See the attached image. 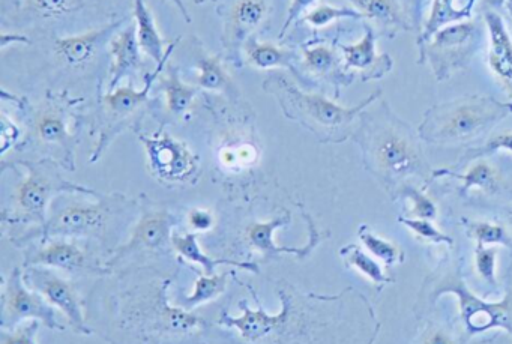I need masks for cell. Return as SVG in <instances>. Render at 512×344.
<instances>
[{
    "label": "cell",
    "mask_w": 512,
    "mask_h": 344,
    "mask_svg": "<svg viewBox=\"0 0 512 344\" xmlns=\"http://www.w3.org/2000/svg\"><path fill=\"white\" fill-rule=\"evenodd\" d=\"M2 301V329L16 328L26 319L40 320L53 331L65 329L59 322L53 305L41 293L28 289L19 268L14 269L8 281H5Z\"/></svg>",
    "instance_id": "obj_9"
},
{
    "label": "cell",
    "mask_w": 512,
    "mask_h": 344,
    "mask_svg": "<svg viewBox=\"0 0 512 344\" xmlns=\"http://www.w3.org/2000/svg\"><path fill=\"white\" fill-rule=\"evenodd\" d=\"M488 35V67L512 98V38L499 14H485Z\"/></svg>",
    "instance_id": "obj_17"
},
{
    "label": "cell",
    "mask_w": 512,
    "mask_h": 344,
    "mask_svg": "<svg viewBox=\"0 0 512 344\" xmlns=\"http://www.w3.org/2000/svg\"><path fill=\"white\" fill-rule=\"evenodd\" d=\"M0 40H2V49H7V47L10 46V43H16V41L25 44L29 43L28 38L20 37V35H13V38H10V35L2 34Z\"/></svg>",
    "instance_id": "obj_46"
},
{
    "label": "cell",
    "mask_w": 512,
    "mask_h": 344,
    "mask_svg": "<svg viewBox=\"0 0 512 344\" xmlns=\"http://www.w3.org/2000/svg\"><path fill=\"white\" fill-rule=\"evenodd\" d=\"M170 2H172V4L178 8L179 13H181V16L184 17L185 22L190 23L191 16L190 13H188L187 7H185L184 0H170Z\"/></svg>",
    "instance_id": "obj_47"
},
{
    "label": "cell",
    "mask_w": 512,
    "mask_h": 344,
    "mask_svg": "<svg viewBox=\"0 0 512 344\" xmlns=\"http://www.w3.org/2000/svg\"><path fill=\"white\" fill-rule=\"evenodd\" d=\"M227 277L226 275H202L197 280L196 289L190 296L185 298V304L199 305L209 299L215 298L217 295L226 290Z\"/></svg>",
    "instance_id": "obj_35"
},
{
    "label": "cell",
    "mask_w": 512,
    "mask_h": 344,
    "mask_svg": "<svg viewBox=\"0 0 512 344\" xmlns=\"http://www.w3.org/2000/svg\"><path fill=\"white\" fill-rule=\"evenodd\" d=\"M484 40V29L476 22H460L434 32L427 41L418 44L421 59H427L439 82L464 70Z\"/></svg>",
    "instance_id": "obj_5"
},
{
    "label": "cell",
    "mask_w": 512,
    "mask_h": 344,
    "mask_svg": "<svg viewBox=\"0 0 512 344\" xmlns=\"http://www.w3.org/2000/svg\"><path fill=\"white\" fill-rule=\"evenodd\" d=\"M133 17L143 55L151 58L155 64H160L167 55L166 41L161 37L154 14L145 0H134Z\"/></svg>",
    "instance_id": "obj_21"
},
{
    "label": "cell",
    "mask_w": 512,
    "mask_h": 344,
    "mask_svg": "<svg viewBox=\"0 0 512 344\" xmlns=\"http://www.w3.org/2000/svg\"><path fill=\"white\" fill-rule=\"evenodd\" d=\"M430 2H433V0H407V14L418 23L422 19V14H424L425 5L430 4Z\"/></svg>",
    "instance_id": "obj_44"
},
{
    "label": "cell",
    "mask_w": 512,
    "mask_h": 344,
    "mask_svg": "<svg viewBox=\"0 0 512 344\" xmlns=\"http://www.w3.org/2000/svg\"><path fill=\"white\" fill-rule=\"evenodd\" d=\"M467 235L475 239L476 247H487V245L511 247V239L506 235L505 229L497 224L472 221L467 224Z\"/></svg>",
    "instance_id": "obj_33"
},
{
    "label": "cell",
    "mask_w": 512,
    "mask_h": 344,
    "mask_svg": "<svg viewBox=\"0 0 512 344\" xmlns=\"http://www.w3.org/2000/svg\"><path fill=\"white\" fill-rule=\"evenodd\" d=\"M508 2L509 11L512 13V0H506Z\"/></svg>",
    "instance_id": "obj_49"
},
{
    "label": "cell",
    "mask_w": 512,
    "mask_h": 344,
    "mask_svg": "<svg viewBox=\"0 0 512 344\" xmlns=\"http://www.w3.org/2000/svg\"><path fill=\"white\" fill-rule=\"evenodd\" d=\"M190 224L194 229L208 230L214 224V217H212L211 212L203 211V209H194V211L190 212Z\"/></svg>",
    "instance_id": "obj_43"
},
{
    "label": "cell",
    "mask_w": 512,
    "mask_h": 344,
    "mask_svg": "<svg viewBox=\"0 0 512 344\" xmlns=\"http://www.w3.org/2000/svg\"><path fill=\"white\" fill-rule=\"evenodd\" d=\"M122 23H124V20L110 23V25L103 26V28L91 29V31L82 32V34L56 38V55L70 67H85L95 58L103 44L113 38L115 32L121 28Z\"/></svg>",
    "instance_id": "obj_16"
},
{
    "label": "cell",
    "mask_w": 512,
    "mask_h": 344,
    "mask_svg": "<svg viewBox=\"0 0 512 344\" xmlns=\"http://www.w3.org/2000/svg\"><path fill=\"white\" fill-rule=\"evenodd\" d=\"M139 40H137L136 23L128 25L124 31L110 40L112 65L109 68V91L118 88L124 79H133L145 70Z\"/></svg>",
    "instance_id": "obj_15"
},
{
    "label": "cell",
    "mask_w": 512,
    "mask_h": 344,
    "mask_svg": "<svg viewBox=\"0 0 512 344\" xmlns=\"http://www.w3.org/2000/svg\"><path fill=\"white\" fill-rule=\"evenodd\" d=\"M206 2H211V0H196V4H206Z\"/></svg>",
    "instance_id": "obj_48"
},
{
    "label": "cell",
    "mask_w": 512,
    "mask_h": 344,
    "mask_svg": "<svg viewBox=\"0 0 512 344\" xmlns=\"http://www.w3.org/2000/svg\"><path fill=\"white\" fill-rule=\"evenodd\" d=\"M317 0H290L289 10H287V17L284 20L283 28H281L278 40H284L290 26L298 22L299 19L305 16L310 11L313 5H316Z\"/></svg>",
    "instance_id": "obj_40"
},
{
    "label": "cell",
    "mask_w": 512,
    "mask_h": 344,
    "mask_svg": "<svg viewBox=\"0 0 512 344\" xmlns=\"http://www.w3.org/2000/svg\"><path fill=\"white\" fill-rule=\"evenodd\" d=\"M403 196L406 197L407 202L412 206V214L416 218H421V220H433V218H436V205L424 193L416 190V188L404 187Z\"/></svg>",
    "instance_id": "obj_38"
},
{
    "label": "cell",
    "mask_w": 512,
    "mask_h": 344,
    "mask_svg": "<svg viewBox=\"0 0 512 344\" xmlns=\"http://www.w3.org/2000/svg\"><path fill=\"white\" fill-rule=\"evenodd\" d=\"M245 61L256 70L271 71L277 68L295 70L293 62L298 59L293 50L272 43H262L251 37L244 46Z\"/></svg>",
    "instance_id": "obj_22"
},
{
    "label": "cell",
    "mask_w": 512,
    "mask_h": 344,
    "mask_svg": "<svg viewBox=\"0 0 512 344\" xmlns=\"http://www.w3.org/2000/svg\"><path fill=\"white\" fill-rule=\"evenodd\" d=\"M0 119H2V154L5 155L8 149L13 148L14 143L19 140L20 130L5 113H2Z\"/></svg>",
    "instance_id": "obj_42"
},
{
    "label": "cell",
    "mask_w": 512,
    "mask_h": 344,
    "mask_svg": "<svg viewBox=\"0 0 512 344\" xmlns=\"http://www.w3.org/2000/svg\"><path fill=\"white\" fill-rule=\"evenodd\" d=\"M79 103L77 100L55 95L47 97L46 103L37 110L34 118V136L40 145L55 146L61 151L62 166L68 170L76 169V137L71 130V119L74 118L71 107Z\"/></svg>",
    "instance_id": "obj_8"
},
{
    "label": "cell",
    "mask_w": 512,
    "mask_h": 344,
    "mask_svg": "<svg viewBox=\"0 0 512 344\" xmlns=\"http://www.w3.org/2000/svg\"><path fill=\"white\" fill-rule=\"evenodd\" d=\"M176 226V218L164 209H148L143 212L139 223L134 227L130 241L121 247L118 256H127L131 253H161L166 250L169 244L172 245V230Z\"/></svg>",
    "instance_id": "obj_14"
},
{
    "label": "cell",
    "mask_w": 512,
    "mask_h": 344,
    "mask_svg": "<svg viewBox=\"0 0 512 344\" xmlns=\"http://www.w3.org/2000/svg\"><path fill=\"white\" fill-rule=\"evenodd\" d=\"M509 220H511V223H512V211H511V214H509Z\"/></svg>",
    "instance_id": "obj_50"
},
{
    "label": "cell",
    "mask_w": 512,
    "mask_h": 344,
    "mask_svg": "<svg viewBox=\"0 0 512 344\" xmlns=\"http://www.w3.org/2000/svg\"><path fill=\"white\" fill-rule=\"evenodd\" d=\"M179 40L181 38H176L169 44L166 58L157 65V70L146 74L145 86L142 89L134 88L133 85L118 86L103 95L100 113H98V143L95 146L94 154H92V163L100 160L101 155L107 151L119 134L124 133L127 128L133 127L134 122L142 118L143 112L149 104V94L154 88V83L157 82L158 77L166 68L167 62L172 58Z\"/></svg>",
    "instance_id": "obj_4"
},
{
    "label": "cell",
    "mask_w": 512,
    "mask_h": 344,
    "mask_svg": "<svg viewBox=\"0 0 512 344\" xmlns=\"http://www.w3.org/2000/svg\"><path fill=\"white\" fill-rule=\"evenodd\" d=\"M263 91L280 104L281 112L290 121L310 130L320 142H341L346 139L353 121L362 110L377 100L371 94L355 107H344L319 94H308L290 82L283 74H269Z\"/></svg>",
    "instance_id": "obj_1"
},
{
    "label": "cell",
    "mask_w": 512,
    "mask_h": 344,
    "mask_svg": "<svg viewBox=\"0 0 512 344\" xmlns=\"http://www.w3.org/2000/svg\"><path fill=\"white\" fill-rule=\"evenodd\" d=\"M290 223V215L286 214L283 217L274 218L271 221H265V223H254L248 227L247 238L250 241L251 247L256 248L257 251L263 254L265 259H275L278 257V254H296L298 257H305L311 250H313L314 245L317 244L316 236L311 239L310 244L307 247L302 248H286V247H278L275 244L274 233L275 230L281 229V227L286 226V224Z\"/></svg>",
    "instance_id": "obj_19"
},
{
    "label": "cell",
    "mask_w": 512,
    "mask_h": 344,
    "mask_svg": "<svg viewBox=\"0 0 512 344\" xmlns=\"http://www.w3.org/2000/svg\"><path fill=\"white\" fill-rule=\"evenodd\" d=\"M361 17V14L356 10L331 7V5L323 4L308 11L302 17L301 22L308 23L313 28H325V26L331 25V23L337 22L340 19H361Z\"/></svg>",
    "instance_id": "obj_34"
},
{
    "label": "cell",
    "mask_w": 512,
    "mask_h": 344,
    "mask_svg": "<svg viewBox=\"0 0 512 344\" xmlns=\"http://www.w3.org/2000/svg\"><path fill=\"white\" fill-rule=\"evenodd\" d=\"M511 113V103L484 95H467L431 107L425 113L418 133L431 143L469 142L487 133Z\"/></svg>",
    "instance_id": "obj_2"
},
{
    "label": "cell",
    "mask_w": 512,
    "mask_h": 344,
    "mask_svg": "<svg viewBox=\"0 0 512 344\" xmlns=\"http://www.w3.org/2000/svg\"><path fill=\"white\" fill-rule=\"evenodd\" d=\"M358 235L362 244L365 245V248H367V250L370 251L376 259L382 260V262L386 263L388 266L403 262V251H401L400 248L395 247L392 242L374 235V233L371 232L370 227L362 224V226L359 227Z\"/></svg>",
    "instance_id": "obj_31"
},
{
    "label": "cell",
    "mask_w": 512,
    "mask_h": 344,
    "mask_svg": "<svg viewBox=\"0 0 512 344\" xmlns=\"http://www.w3.org/2000/svg\"><path fill=\"white\" fill-rule=\"evenodd\" d=\"M443 293H452L460 302L461 319L470 334H481L494 328L505 329L511 334L512 317L509 299H505L500 304H490L473 295L460 277L445 281L442 289L437 290V295H443Z\"/></svg>",
    "instance_id": "obj_12"
},
{
    "label": "cell",
    "mask_w": 512,
    "mask_h": 344,
    "mask_svg": "<svg viewBox=\"0 0 512 344\" xmlns=\"http://www.w3.org/2000/svg\"><path fill=\"white\" fill-rule=\"evenodd\" d=\"M22 166L25 167L26 173L13 193L11 217L5 218L4 223L10 220L11 223H32L44 227L50 202L58 194L82 193L98 196L94 190L65 181L59 172L58 164L53 161H23Z\"/></svg>",
    "instance_id": "obj_3"
},
{
    "label": "cell",
    "mask_w": 512,
    "mask_h": 344,
    "mask_svg": "<svg viewBox=\"0 0 512 344\" xmlns=\"http://www.w3.org/2000/svg\"><path fill=\"white\" fill-rule=\"evenodd\" d=\"M29 289L41 293L53 307L59 308L67 317L74 331L79 334H91L83 316V305L76 287L70 281L59 277L46 266H29L23 272Z\"/></svg>",
    "instance_id": "obj_13"
},
{
    "label": "cell",
    "mask_w": 512,
    "mask_h": 344,
    "mask_svg": "<svg viewBox=\"0 0 512 344\" xmlns=\"http://www.w3.org/2000/svg\"><path fill=\"white\" fill-rule=\"evenodd\" d=\"M271 4L272 0H226L221 8L224 52L235 67H242L245 43L265 23Z\"/></svg>",
    "instance_id": "obj_11"
},
{
    "label": "cell",
    "mask_w": 512,
    "mask_h": 344,
    "mask_svg": "<svg viewBox=\"0 0 512 344\" xmlns=\"http://www.w3.org/2000/svg\"><path fill=\"white\" fill-rule=\"evenodd\" d=\"M139 139L145 146L149 167L155 178L170 184H181L196 176L199 157L184 142L163 131L154 136L139 134Z\"/></svg>",
    "instance_id": "obj_10"
},
{
    "label": "cell",
    "mask_w": 512,
    "mask_h": 344,
    "mask_svg": "<svg viewBox=\"0 0 512 344\" xmlns=\"http://www.w3.org/2000/svg\"><path fill=\"white\" fill-rule=\"evenodd\" d=\"M340 256L347 266L361 272L377 286L379 284L383 286V284L391 281V278L386 277L385 272L382 271V266L373 257L368 256L358 245H346V247L341 248Z\"/></svg>",
    "instance_id": "obj_28"
},
{
    "label": "cell",
    "mask_w": 512,
    "mask_h": 344,
    "mask_svg": "<svg viewBox=\"0 0 512 344\" xmlns=\"http://www.w3.org/2000/svg\"><path fill=\"white\" fill-rule=\"evenodd\" d=\"M341 53L344 64L352 70L367 71L380 64V58L376 53V35L371 28L365 29L364 37L358 43L341 46Z\"/></svg>",
    "instance_id": "obj_27"
},
{
    "label": "cell",
    "mask_w": 512,
    "mask_h": 344,
    "mask_svg": "<svg viewBox=\"0 0 512 344\" xmlns=\"http://www.w3.org/2000/svg\"><path fill=\"white\" fill-rule=\"evenodd\" d=\"M38 329H40V320L34 319L20 323L11 331L2 329V344H38Z\"/></svg>",
    "instance_id": "obj_37"
},
{
    "label": "cell",
    "mask_w": 512,
    "mask_h": 344,
    "mask_svg": "<svg viewBox=\"0 0 512 344\" xmlns=\"http://www.w3.org/2000/svg\"><path fill=\"white\" fill-rule=\"evenodd\" d=\"M367 149L371 160L386 178L401 179L421 173L418 148L407 133L395 125H386L371 134Z\"/></svg>",
    "instance_id": "obj_7"
},
{
    "label": "cell",
    "mask_w": 512,
    "mask_h": 344,
    "mask_svg": "<svg viewBox=\"0 0 512 344\" xmlns=\"http://www.w3.org/2000/svg\"><path fill=\"white\" fill-rule=\"evenodd\" d=\"M172 247L179 257L188 260V262L199 263L205 268V275H214L215 268L220 265H232L236 268L245 269V271L259 272L256 263L236 262V260H215L208 254L203 253L202 248L197 242V235L194 233H173Z\"/></svg>",
    "instance_id": "obj_23"
},
{
    "label": "cell",
    "mask_w": 512,
    "mask_h": 344,
    "mask_svg": "<svg viewBox=\"0 0 512 344\" xmlns=\"http://www.w3.org/2000/svg\"><path fill=\"white\" fill-rule=\"evenodd\" d=\"M26 265L46 266V268L64 269V271H91L92 260L88 259L85 251L67 241H53L46 247L40 248L37 253H29Z\"/></svg>",
    "instance_id": "obj_18"
},
{
    "label": "cell",
    "mask_w": 512,
    "mask_h": 344,
    "mask_svg": "<svg viewBox=\"0 0 512 344\" xmlns=\"http://www.w3.org/2000/svg\"><path fill=\"white\" fill-rule=\"evenodd\" d=\"M422 344H452V341L445 332L434 331L430 332V334L424 338Z\"/></svg>",
    "instance_id": "obj_45"
},
{
    "label": "cell",
    "mask_w": 512,
    "mask_h": 344,
    "mask_svg": "<svg viewBox=\"0 0 512 344\" xmlns=\"http://www.w3.org/2000/svg\"><path fill=\"white\" fill-rule=\"evenodd\" d=\"M401 224L409 227L413 233L419 236V238L425 239V241L434 242V244H448L451 247L454 244L452 238L443 235L439 229L430 223V220H421V218H398Z\"/></svg>",
    "instance_id": "obj_36"
},
{
    "label": "cell",
    "mask_w": 512,
    "mask_h": 344,
    "mask_svg": "<svg viewBox=\"0 0 512 344\" xmlns=\"http://www.w3.org/2000/svg\"><path fill=\"white\" fill-rule=\"evenodd\" d=\"M302 65L314 76L328 77L338 67V56L332 47L325 44L302 47Z\"/></svg>",
    "instance_id": "obj_29"
},
{
    "label": "cell",
    "mask_w": 512,
    "mask_h": 344,
    "mask_svg": "<svg viewBox=\"0 0 512 344\" xmlns=\"http://www.w3.org/2000/svg\"><path fill=\"white\" fill-rule=\"evenodd\" d=\"M362 17L389 28L409 29L400 0H347Z\"/></svg>",
    "instance_id": "obj_25"
},
{
    "label": "cell",
    "mask_w": 512,
    "mask_h": 344,
    "mask_svg": "<svg viewBox=\"0 0 512 344\" xmlns=\"http://www.w3.org/2000/svg\"><path fill=\"white\" fill-rule=\"evenodd\" d=\"M497 151L512 152V133H502L499 136H494L493 139L488 140L484 148L473 151V157L478 158Z\"/></svg>",
    "instance_id": "obj_41"
},
{
    "label": "cell",
    "mask_w": 512,
    "mask_h": 344,
    "mask_svg": "<svg viewBox=\"0 0 512 344\" xmlns=\"http://www.w3.org/2000/svg\"><path fill=\"white\" fill-rule=\"evenodd\" d=\"M197 61V88L211 92H236L235 83L230 79L229 73L224 68L220 56L199 53Z\"/></svg>",
    "instance_id": "obj_26"
},
{
    "label": "cell",
    "mask_w": 512,
    "mask_h": 344,
    "mask_svg": "<svg viewBox=\"0 0 512 344\" xmlns=\"http://www.w3.org/2000/svg\"><path fill=\"white\" fill-rule=\"evenodd\" d=\"M475 4L476 0H433L418 44L424 43L445 26L469 20Z\"/></svg>",
    "instance_id": "obj_20"
},
{
    "label": "cell",
    "mask_w": 512,
    "mask_h": 344,
    "mask_svg": "<svg viewBox=\"0 0 512 344\" xmlns=\"http://www.w3.org/2000/svg\"><path fill=\"white\" fill-rule=\"evenodd\" d=\"M86 0H26V10L41 19H61L79 11Z\"/></svg>",
    "instance_id": "obj_32"
},
{
    "label": "cell",
    "mask_w": 512,
    "mask_h": 344,
    "mask_svg": "<svg viewBox=\"0 0 512 344\" xmlns=\"http://www.w3.org/2000/svg\"><path fill=\"white\" fill-rule=\"evenodd\" d=\"M496 256L497 250L487 247H476V269L485 283L496 286Z\"/></svg>",
    "instance_id": "obj_39"
},
{
    "label": "cell",
    "mask_w": 512,
    "mask_h": 344,
    "mask_svg": "<svg viewBox=\"0 0 512 344\" xmlns=\"http://www.w3.org/2000/svg\"><path fill=\"white\" fill-rule=\"evenodd\" d=\"M160 88L166 97L167 110L172 115L184 116L190 110L194 98L197 97L196 86L188 85L179 76L178 68H164V76L160 79Z\"/></svg>",
    "instance_id": "obj_24"
},
{
    "label": "cell",
    "mask_w": 512,
    "mask_h": 344,
    "mask_svg": "<svg viewBox=\"0 0 512 344\" xmlns=\"http://www.w3.org/2000/svg\"><path fill=\"white\" fill-rule=\"evenodd\" d=\"M436 175H448L452 176V178L460 179V181L463 182L461 193H467V191L472 190V188L485 191V193H493L497 188L496 172H494L493 167L485 163V161H479V163L473 164L469 172L464 173V175H455V173L448 172V170L437 172Z\"/></svg>",
    "instance_id": "obj_30"
},
{
    "label": "cell",
    "mask_w": 512,
    "mask_h": 344,
    "mask_svg": "<svg viewBox=\"0 0 512 344\" xmlns=\"http://www.w3.org/2000/svg\"><path fill=\"white\" fill-rule=\"evenodd\" d=\"M125 203L122 196L103 197L97 203H74L59 209L46 226L41 227V236L47 239L70 238V236H91L103 238L109 221L115 215L119 205Z\"/></svg>",
    "instance_id": "obj_6"
}]
</instances>
